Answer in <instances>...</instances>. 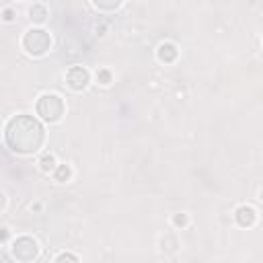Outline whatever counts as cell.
Listing matches in <instances>:
<instances>
[{
    "instance_id": "17",
    "label": "cell",
    "mask_w": 263,
    "mask_h": 263,
    "mask_svg": "<svg viewBox=\"0 0 263 263\" xmlns=\"http://www.w3.org/2000/svg\"><path fill=\"white\" fill-rule=\"evenodd\" d=\"M10 238V230L6 226H0V242H6Z\"/></svg>"
},
{
    "instance_id": "18",
    "label": "cell",
    "mask_w": 263,
    "mask_h": 263,
    "mask_svg": "<svg viewBox=\"0 0 263 263\" xmlns=\"http://www.w3.org/2000/svg\"><path fill=\"white\" fill-rule=\"evenodd\" d=\"M6 208V193L4 191H0V212Z\"/></svg>"
},
{
    "instance_id": "5",
    "label": "cell",
    "mask_w": 263,
    "mask_h": 263,
    "mask_svg": "<svg viewBox=\"0 0 263 263\" xmlns=\"http://www.w3.org/2000/svg\"><path fill=\"white\" fill-rule=\"evenodd\" d=\"M66 86L74 92H82L88 84H90V72L84 68V66H70L66 70Z\"/></svg>"
},
{
    "instance_id": "3",
    "label": "cell",
    "mask_w": 263,
    "mask_h": 263,
    "mask_svg": "<svg viewBox=\"0 0 263 263\" xmlns=\"http://www.w3.org/2000/svg\"><path fill=\"white\" fill-rule=\"evenodd\" d=\"M35 113L45 123H58L66 113L64 99L55 92H43L35 103Z\"/></svg>"
},
{
    "instance_id": "10",
    "label": "cell",
    "mask_w": 263,
    "mask_h": 263,
    "mask_svg": "<svg viewBox=\"0 0 263 263\" xmlns=\"http://www.w3.org/2000/svg\"><path fill=\"white\" fill-rule=\"evenodd\" d=\"M39 171L41 173H53L55 171V166H58V160H55V154H51V152H45L41 158H39Z\"/></svg>"
},
{
    "instance_id": "4",
    "label": "cell",
    "mask_w": 263,
    "mask_h": 263,
    "mask_svg": "<svg viewBox=\"0 0 263 263\" xmlns=\"http://www.w3.org/2000/svg\"><path fill=\"white\" fill-rule=\"evenodd\" d=\"M41 255V247L33 236H16L10 242V257L16 263H33Z\"/></svg>"
},
{
    "instance_id": "11",
    "label": "cell",
    "mask_w": 263,
    "mask_h": 263,
    "mask_svg": "<svg viewBox=\"0 0 263 263\" xmlns=\"http://www.w3.org/2000/svg\"><path fill=\"white\" fill-rule=\"evenodd\" d=\"M51 175H53V181H58V183H68L74 173H72V166H70V164H58Z\"/></svg>"
},
{
    "instance_id": "1",
    "label": "cell",
    "mask_w": 263,
    "mask_h": 263,
    "mask_svg": "<svg viewBox=\"0 0 263 263\" xmlns=\"http://www.w3.org/2000/svg\"><path fill=\"white\" fill-rule=\"evenodd\" d=\"M4 142L12 152H16L21 156H31L43 148L45 127L33 115H25V113L14 115L6 121Z\"/></svg>"
},
{
    "instance_id": "16",
    "label": "cell",
    "mask_w": 263,
    "mask_h": 263,
    "mask_svg": "<svg viewBox=\"0 0 263 263\" xmlns=\"http://www.w3.org/2000/svg\"><path fill=\"white\" fill-rule=\"evenodd\" d=\"M0 18H2L4 23H12V21L16 18V10H14L12 6H4V8L0 10Z\"/></svg>"
},
{
    "instance_id": "6",
    "label": "cell",
    "mask_w": 263,
    "mask_h": 263,
    "mask_svg": "<svg viewBox=\"0 0 263 263\" xmlns=\"http://www.w3.org/2000/svg\"><path fill=\"white\" fill-rule=\"evenodd\" d=\"M257 210L253 205H238L236 212H234V220L240 228H251L257 224Z\"/></svg>"
},
{
    "instance_id": "9",
    "label": "cell",
    "mask_w": 263,
    "mask_h": 263,
    "mask_svg": "<svg viewBox=\"0 0 263 263\" xmlns=\"http://www.w3.org/2000/svg\"><path fill=\"white\" fill-rule=\"evenodd\" d=\"M179 247H181V242H179L177 234L164 232V234L160 236V251H162L164 255H175V253L179 251Z\"/></svg>"
},
{
    "instance_id": "2",
    "label": "cell",
    "mask_w": 263,
    "mask_h": 263,
    "mask_svg": "<svg viewBox=\"0 0 263 263\" xmlns=\"http://www.w3.org/2000/svg\"><path fill=\"white\" fill-rule=\"evenodd\" d=\"M21 47L31 58H43L51 49V35L43 27H31L21 39Z\"/></svg>"
},
{
    "instance_id": "13",
    "label": "cell",
    "mask_w": 263,
    "mask_h": 263,
    "mask_svg": "<svg viewBox=\"0 0 263 263\" xmlns=\"http://www.w3.org/2000/svg\"><path fill=\"white\" fill-rule=\"evenodd\" d=\"M92 6L97 8V10H103V12H115L117 8H121L123 6V2H92Z\"/></svg>"
},
{
    "instance_id": "12",
    "label": "cell",
    "mask_w": 263,
    "mask_h": 263,
    "mask_svg": "<svg viewBox=\"0 0 263 263\" xmlns=\"http://www.w3.org/2000/svg\"><path fill=\"white\" fill-rule=\"evenodd\" d=\"M95 78H97V84L109 86V84L113 82V72H111L109 68H99V70L95 72Z\"/></svg>"
},
{
    "instance_id": "15",
    "label": "cell",
    "mask_w": 263,
    "mask_h": 263,
    "mask_svg": "<svg viewBox=\"0 0 263 263\" xmlns=\"http://www.w3.org/2000/svg\"><path fill=\"white\" fill-rule=\"evenodd\" d=\"M171 224H173L175 228H185V226L189 224V216H187V214H173Z\"/></svg>"
},
{
    "instance_id": "14",
    "label": "cell",
    "mask_w": 263,
    "mask_h": 263,
    "mask_svg": "<svg viewBox=\"0 0 263 263\" xmlns=\"http://www.w3.org/2000/svg\"><path fill=\"white\" fill-rule=\"evenodd\" d=\"M53 263H80V259H78L74 253H70V251H62V253L53 259Z\"/></svg>"
},
{
    "instance_id": "8",
    "label": "cell",
    "mask_w": 263,
    "mask_h": 263,
    "mask_svg": "<svg viewBox=\"0 0 263 263\" xmlns=\"http://www.w3.org/2000/svg\"><path fill=\"white\" fill-rule=\"evenodd\" d=\"M29 18L33 25H43L49 18V8L43 2H35L29 6Z\"/></svg>"
},
{
    "instance_id": "7",
    "label": "cell",
    "mask_w": 263,
    "mask_h": 263,
    "mask_svg": "<svg viewBox=\"0 0 263 263\" xmlns=\"http://www.w3.org/2000/svg\"><path fill=\"white\" fill-rule=\"evenodd\" d=\"M177 58H179V47L173 41L158 43V47H156V60L160 64H173V62H177Z\"/></svg>"
}]
</instances>
